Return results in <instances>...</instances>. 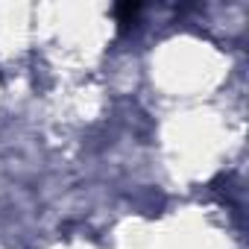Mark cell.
I'll list each match as a JSON object with an SVG mask.
<instances>
[{
	"label": "cell",
	"mask_w": 249,
	"mask_h": 249,
	"mask_svg": "<svg viewBox=\"0 0 249 249\" xmlns=\"http://www.w3.org/2000/svg\"><path fill=\"white\" fill-rule=\"evenodd\" d=\"M111 12H114L117 24L126 30V27H132V24L138 21V15H141V3H117Z\"/></svg>",
	"instance_id": "1"
}]
</instances>
